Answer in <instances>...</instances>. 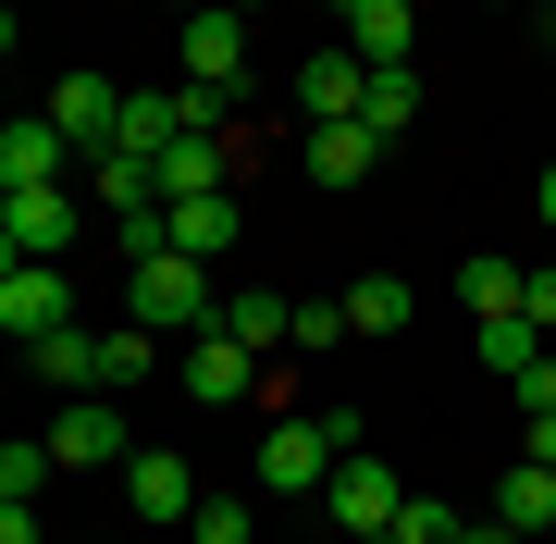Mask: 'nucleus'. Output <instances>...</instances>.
I'll use <instances>...</instances> for the list:
<instances>
[{
  "mask_svg": "<svg viewBox=\"0 0 556 544\" xmlns=\"http://www.w3.org/2000/svg\"><path fill=\"white\" fill-rule=\"evenodd\" d=\"M519 322H544V334H556V273H532V284H519Z\"/></svg>",
  "mask_w": 556,
  "mask_h": 544,
  "instance_id": "nucleus-29",
  "label": "nucleus"
},
{
  "mask_svg": "<svg viewBox=\"0 0 556 544\" xmlns=\"http://www.w3.org/2000/svg\"><path fill=\"white\" fill-rule=\"evenodd\" d=\"M50 458H62V470H112V458H137V445H124V408H112V396H62Z\"/></svg>",
  "mask_w": 556,
  "mask_h": 544,
  "instance_id": "nucleus-10",
  "label": "nucleus"
},
{
  "mask_svg": "<svg viewBox=\"0 0 556 544\" xmlns=\"http://www.w3.org/2000/svg\"><path fill=\"white\" fill-rule=\"evenodd\" d=\"M50 124L75 137V162H112V149H124V87L112 75H62L50 87Z\"/></svg>",
  "mask_w": 556,
  "mask_h": 544,
  "instance_id": "nucleus-8",
  "label": "nucleus"
},
{
  "mask_svg": "<svg viewBox=\"0 0 556 544\" xmlns=\"http://www.w3.org/2000/svg\"><path fill=\"white\" fill-rule=\"evenodd\" d=\"M174 383H186L199 408H260V396H273V359H260L248 334H223V322H211V334H186Z\"/></svg>",
  "mask_w": 556,
  "mask_h": 544,
  "instance_id": "nucleus-2",
  "label": "nucleus"
},
{
  "mask_svg": "<svg viewBox=\"0 0 556 544\" xmlns=\"http://www.w3.org/2000/svg\"><path fill=\"white\" fill-rule=\"evenodd\" d=\"M25 371H38V383H62V396H112V383H100V334H87V322L38 334V346H25Z\"/></svg>",
  "mask_w": 556,
  "mask_h": 544,
  "instance_id": "nucleus-15",
  "label": "nucleus"
},
{
  "mask_svg": "<svg viewBox=\"0 0 556 544\" xmlns=\"http://www.w3.org/2000/svg\"><path fill=\"white\" fill-rule=\"evenodd\" d=\"M532 359H544V322H519V309H507V322H482V371H507V383H519Z\"/></svg>",
  "mask_w": 556,
  "mask_h": 544,
  "instance_id": "nucleus-25",
  "label": "nucleus"
},
{
  "mask_svg": "<svg viewBox=\"0 0 556 544\" xmlns=\"http://www.w3.org/2000/svg\"><path fill=\"white\" fill-rule=\"evenodd\" d=\"M334 334H346V298H298V346H309V359H321Z\"/></svg>",
  "mask_w": 556,
  "mask_h": 544,
  "instance_id": "nucleus-28",
  "label": "nucleus"
},
{
  "mask_svg": "<svg viewBox=\"0 0 556 544\" xmlns=\"http://www.w3.org/2000/svg\"><path fill=\"white\" fill-rule=\"evenodd\" d=\"M223 186V137H174L161 149V199H211Z\"/></svg>",
  "mask_w": 556,
  "mask_h": 544,
  "instance_id": "nucleus-23",
  "label": "nucleus"
},
{
  "mask_svg": "<svg viewBox=\"0 0 556 544\" xmlns=\"http://www.w3.org/2000/svg\"><path fill=\"white\" fill-rule=\"evenodd\" d=\"M334 38L358 62H420V0H334Z\"/></svg>",
  "mask_w": 556,
  "mask_h": 544,
  "instance_id": "nucleus-11",
  "label": "nucleus"
},
{
  "mask_svg": "<svg viewBox=\"0 0 556 544\" xmlns=\"http://www.w3.org/2000/svg\"><path fill=\"white\" fill-rule=\"evenodd\" d=\"M0 544H38V520H25V507H0Z\"/></svg>",
  "mask_w": 556,
  "mask_h": 544,
  "instance_id": "nucleus-31",
  "label": "nucleus"
},
{
  "mask_svg": "<svg viewBox=\"0 0 556 544\" xmlns=\"http://www.w3.org/2000/svg\"><path fill=\"white\" fill-rule=\"evenodd\" d=\"M186 544H260V495L211 483V495H199V520H186Z\"/></svg>",
  "mask_w": 556,
  "mask_h": 544,
  "instance_id": "nucleus-22",
  "label": "nucleus"
},
{
  "mask_svg": "<svg viewBox=\"0 0 556 544\" xmlns=\"http://www.w3.org/2000/svg\"><path fill=\"white\" fill-rule=\"evenodd\" d=\"M124 322H149V334H211V322H223V273L186 261V248H149V261L124 273Z\"/></svg>",
  "mask_w": 556,
  "mask_h": 544,
  "instance_id": "nucleus-1",
  "label": "nucleus"
},
{
  "mask_svg": "<svg viewBox=\"0 0 556 544\" xmlns=\"http://www.w3.org/2000/svg\"><path fill=\"white\" fill-rule=\"evenodd\" d=\"M174 13H211V0H174Z\"/></svg>",
  "mask_w": 556,
  "mask_h": 544,
  "instance_id": "nucleus-35",
  "label": "nucleus"
},
{
  "mask_svg": "<svg viewBox=\"0 0 556 544\" xmlns=\"http://www.w3.org/2000/svg\"><path fill=\"white\" fill-rule=\"evenodd\" d=\"M495 13H507V0H495Z\"/></svg>",
  "mask_w": 556,
  "mask_h": 544,
  "instance_id": "nucleus-37",
  "label": "nucleus"
},
{
  "mask_svg": "<svg viewBox=\"0 0 556 544\" xmlns=\"http://www.w3.org/2000/svg\"><path fill=\"white\" fill-rule=\"evenodd\" d=\"M457 544H519V532H507V520H470V532H457Z\"/></svg>",
  "mask_w": 556,
  "mask_h": 544,
  "instance_id": "nucleus-32",
  "label": "nucleus"
},
{
  "mask_svg": "<svg viewBox=\"0 0 556 544\" xmlns=\"http://www.w3.org/2000/svg\"><path fill=\"white\" fill-rule=\"evenodd\" d=\"M519 458H544V470H556V421H519Z\"/></svg>",
  "mask_w": 556,
  "mask_h": 544,
  "instance_id": "nucleus-30",
  "label": "nucleus"
},
{
  "mask_svg": "<svg viewBox=\"0 0 556 544\" xmlns=\"http://www.w3.org/2000/svg\"><path fill=\"white\" fill-rule=\"evenodd\" d=\"M358 124H371V137H408V124H420V62H371V100H358Z\"/></svg>",
  "mask_w": 556,
  "mask_h": 544,
  "instance_id": "nucleus-20",
  "label": "nucleus"
},
{
  "mask_svg": "<svg viewBox=\"0 0 556 544\" xmlns=\"http://www.w3.org/2000/svg\"><path fill=\"white\" fill-rule=\"evenodd\" d=\"M75 322V284H62V261H0V334L13 346H38Z\"/></svg>",
  "mask_w": 556,
  "mask_h": 544,
  "instance_id": "nucleus-6",
  "label": "nucleus"
},
{
  "mask_svg": "<svg viewBox=\"0 0 556 544\" xmlns=\"http://www.w3.org/2000/svg\"><path fill=\"white\" fill-rule=\"evenodd\" d=\"M75 186H0V248H13V261H62V248H75Z\"/></svg>",
  "mask_w": 556,
  "mask_h": 544,
  "instance_id": "nucleus-4",
  "label": "nucleus"
},
{
  "mask_svg": "<svg viewBox=\"0 0 556 544\" xmlns=\"http://www.w3.org/2000/svg\"><path fill=\"white\" fill-rule=\"evenodd\" d=\"M495 520H507L519 544H532V532H556V470H544V458H519L507 483H495Z\"/></svg>",
  "mask_w": 556,
  "mask_h": 544,
  "instance_id": "nucleus-18",
  "label": "nucleus"
},
{
  "mask_svg": "<svg viewBox=\"0 0 556 544\" xmlns=\"http://www.w3.org/2000/svg\"><path fill=\"white\" fill-rule=\"evenodd\" d=\"M532 211H544V223H556V174H544V186H532Z\"/></svg>",
  "mask_w": 556,
  "mask_h": 544,
  "instance_id": "nucleus-33",
  "label": "nucleus"
},
{
  "mask_svg": "<svg viewBox=\"0 0 556 544\" xmlns=\"http://www.w3.org/2000/svg\"><path fill=\"white\" fill-rule=\"evenodd\" d=\"M223 13H260V0H223Z\"/></svg>",
  "mask_w": 556,
  "mask_h": 544,
  "instance_id": "nucleus-34",
  "label": "nucleus"
},
{
  "mask_svg": "<svg viewBox=\"0 0 556 544\" xmlns=\"http://www.w3.org/2000/svg\"><path fill=\"white\" fill-rule=\"evenodd\" d=\"M544 544H556V532H544Z\"/></svg>",
  "mask_w": 556,
  "mask_h": 544,
  "instance_id": "nucleus-39",
  "label": "nucleus"
},
{
  "mask_svg": "<svg viewBox=\"0 0 556 544\" xmlns=\"http://www.w3.org/2000/svg\"><path fill=\"white\" fill-rule=\"evenodd\" d=\"M260 495H321V483H334V445H321V421H309V408H285V421L273 433H260Z\"/></svg>",
  "mask_w": 556,
  "mask_h": 544,
  "instance_id": "nucleus-5",
  "label": "nucleus"
},
{
  "mask_svg": "<svg viewBox=\"0 0 556 544\" xmlns=\"http://www.w3.org/2000/svg\"><path fill=\"white\" fill-rule=\"evenodd\" d=\"M321 507H334V532H346V544H383V520L408 507V483H396V470L371 458V445H358V458H334V483H321Z\"/></svg>",
  "mask_w": 556,
  "mask_h": 544,
  "instance_id": "nucleus-3",
  "label": "nucleus"
},
{
  "mask_svg": "<svg viewBox=\"0 0 556 544\" xmlns=\"http://www.w3.org/2000/svg\"><path fill=\"white\" fill-rule=\"evenodd\" d=\"M383 149H396V137H371V124H309V174H321V186H358Z\"/></svg>",
  "mask_w": 556,
  "mask_h": 544,
  "instance_id": "nucleus-17",
  "label": "nucleus"
},
{
  "mask_svg": "<svg viewBox=\"0 0 556 544\" xmlns=\"http://www.w3.org/2000/svg\"><path fill=\"white\" fill-rule=\"evenodd\" d=\"M199 495H211V483L174 458V445H137V458H124V507H137V520H161V532L199 520Z\"/></svg>",
  "mask_w": 556,
  "mask_h": 544,
  "instance_id": "nucleus-7",
  "label": "nucleus"
},
{
  "mask_svg": "<svg viewBox=\"0 0 556 544\" xmlns=\"http://www.w3.org/2000/svg\"><path fill=\"white\" fill-rule=\"evenodd\" d=\"M161 223H174V248L186 261H236V186H211V199H161Z\"/></svg>",
  "mask_w": 556,
  "mask_h": 544,
  "instance_id": "nucleus-14",
  "label": "nucleus"
},
{
  "mask_svg": "<svg viewBox=\"0 0 556 544\" xmlns=\"http://www.w3.org/2000/svg\"><path fill=\"white\" fill-rule=\"evenodd\" d=\"M87 162H75V137H62L50 112H13L0 124V186H75Z\"/></svg>",
  "mask_w": 556,
  "mask_h": 544,
  "instance_id": "nucleus-9",
  "label": "nucleus"
},
{
  "mask_svg": "<svg viewBox=\"0 0 556 544\" xmlns=\"http://www.w3.org/2000/svg\"><path fill=\"white\" fill-rule=\"evenodd\" d=\"M358 100H371V62H358L346 38L298 62V112H309V124H358Z\"/></svg>",
  "mask_w": 556,
  "mask_h": 544,
  "instance_id": "nucleus-12",
  "label": "nucleus"
},
{
  "mask_svg": "<svg viewBox=\"0 0 556 544\" xmlns=\"http://www.w3.org/2000/svg\"><path fill=\"white\" fill-rule=\"evenodd\" d=\"M161 346H174V334H149V322H112V334H100V383H112V396H137V383L161 371Z\"/></svg>",
  "mask_w": 556,
  "mask_h": 544,
  "instance_id": "nucleus-21",
  "label": "nucleus"
},
{
  "mask_svg": "<svg viewBox=\"0 0 556 544\" xmlns=\"http://www.w3.org/2000/svg\"><path fill=\"white\" fill-rule=\"evenodd\" d=\"M186 75L236 100V87H248V13H223V0H211V13H186Z\"/></svg>",
  "mask_w": 556,
  "mask_h": 544,
  "instance_id": "nucleus-13",
  "label": "nucleus"
},
{
  "mask_svg": "<svg viewBox=\"0 0 556 544\" xmlns=\"http://www.w3.org/2000/svg\"><path fill=\"white\" fill-rule=\"evenodd\" d=\"M544 25H556V0H544Z\"/></svg>",
  "mask_w": 556,
  "mask_h": 544,
  "instance_id": "nucleus-36",
  "label": "nucleus"
},
{
  "mask_svg": "<svg viewBox=\"0 0 556 544\" xmlns=\"http://www.w3.org/2000/svg\"><path fill=\"white\" fill-rule=\"evenodd\" d=\"M50 470H62V458H50V433H38V445H0V507H38Z\"/></svg>",
  "mask_w": 556,
  "mask_h": 544,
  "instance_id": "nucleus-27",
  "label": "nucleus"
},
{
  "mask_svg": "<svg viewBox=\"0 0 556 544\" xmlns=\"http://www.w3.org/2000/svg\"><path fill=\"white\" fill-rule=\"evenodd\" d=\"M408 309H420L408 273H358L346 284V334H408Z\"/></svg>",
  "mask_w": 556,
  "mask_h": 544,
  "instance_id": "nucleus-19",
  "label": "nucleus"
},
{
  "mask_svg": "<svg viewBox=\"0 0 556 544\" xmlns=\"http://www.w3.org/2000/svg\"><path fill=\"white\" fill-rule=\"evenodd\" d=\"M519 284H532L519 261H457V298H470V322H507V309H519Z\"/></svg>",
  "mask_w": 556,
  "mask_h": 544,
  "instance_id": "nucleus-24",
  "label": "nucleus"
},
{
  "mask_svg": "<svg viewBox=\"0 0 556 544\" xmlns=\"http://www.w3.org/2000/svg\"><path fill=\"white\" fill-rule=\"evenodd\" d=\"M260 544H273V532H260Z\"/></svg>",
  "mask_w": 556,
  "mask_h": 544,
  "instance_id": "nucleus-38",
  "label": "nucleus"
},
{
  "mask_svg": "<svg viewBox=\"0 0 556 544\" xmlns=\"http://www.w3.org/2000/svg\"><path fill=\"white\" fill-rule=\"evenodd\" d=\"M457 532H470V520H457L445 495H408L396 520H383V544H457Z\"/></svg>",
  "mask_w": 556,
  "mask_h": 544,
  "instance_id": "nucleus-26",
  "label": "nucleus"
},
{
  "mask_svg": "<svg viewBox=\"0 0 556 544\" xmlns=\"http://www.w3.org/2000/svg\"><path fill=\"white\" fill-rule=\"evenodd\" d=\"M223 334H248L260 359H273V346H298V298H273V284H223Z\"/></svg>",
  "mask_w": 556,
  "mask_h": 544,
  "instance_id": "nucleus-16",
  "label": "nucleus"
}]
</instances>
